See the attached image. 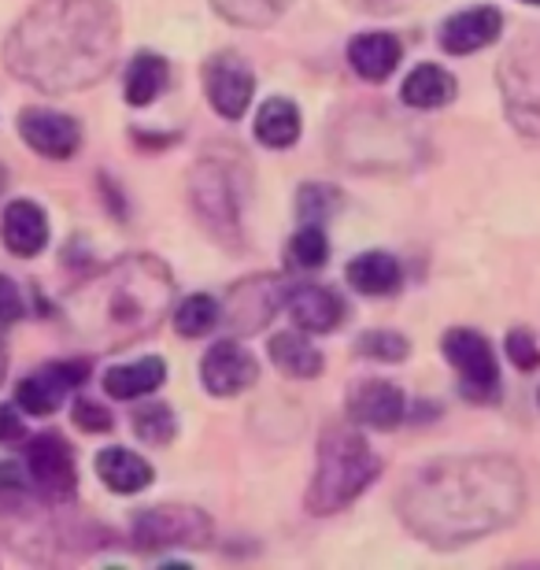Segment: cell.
Segmentation results:
<instances>
[{
  "mask_svg": "<svg viewBox=\"0 0 540 570\" xmlns=\"http://www.w3.org/2000/svg\"><path fill=\"white\" fill-rule=\"evenodd\" d=\"M377 471H382V463H377L360 426H330L318 438V460L312 489H307V508L315 515H333V511L348 508L374 482Z\"/></svg>",
  "mask_w": 540,
  "mask_h": 570,
  "instance_id": "cell-4",
  "label": "cell"
},
{
  "mask_svg": "<svg viewBox=\"0 0 540 570\" xmlns=\"http://www.w3.org/2000/svg\"><path fill=\"white\" fill-rule=\"evenodd\" d=\"M289 315L304 334H330L341 326L344 301L326 285H301L289 293Z\"/></svg>",
  "mask_w": 540,
  "mask_h": 570,
  "instance_id": "cell-15",
  "label": "cell"
},
{
  "mask_svg": "<svg viewBox=\"0 0 540 570\" xmlns=\"http://www.w3.org/2000/svg\"><path fill=\"white\" fill-rule=\"evenodd\" d=\"M134 433L145 444L159 449V444H167L178 433V419H175V412H170L164 401H148V404H141L134 412Z\"/></svg>",
  "mask_w": 540,
  "mask_h": 570,
  "instance_id": "cell-27",
  "label": "cell"
},
{
  "mask_svg": "<svg viewBox=\"0 0 540 570\" xmlns=\"http://www.w3.org/2000/svg\"><path fill=\"white\" fill-rule=\"evenodd\" d=\"M400 264L389 253H363L348 264V282L352 289H360L366 296H385L400 289Z\"/></svg>",
  "mask_w": 540,
  "mask_h": 570,
  "instance_id": "cell-23",
  "label": "cell"
},
{
  "mask_svg": "<svg viewBox=\"0 0 540 570\" xmlns=\"http://www.w3.org/2000/svg\"><path fill=\"white\" fill-rule=\"evenodd\" d=\"M27 474L30 489L45 504H67L78 489V471H75V452L60 433H38L27 444Z\"/></svg>",
  "mask_w": 540,
  "mask_h": 570,
  "instance_id": "cell-7",
  "label": "cell"
},
{
  "mask_svg": "<svg viewBox=\"0 0 540 570\" xmlns=\"http://www.w3.org/2000/svg\"><path fill=\"white\" fill-rule=\"evenodd\" d=\"M400 56H404V49H400L393 33H360L348 45V63L363 82H385L400 67Z\"/></svg>",
  "mask_w": 540,
  "mask_h": 570,
  "instance_id": "cell-16",
  "label": "cell"
},
{
  "mask_svg": "<svg viewBox=\"0 0 540 570\" xmlns=\"http://www.w3.org/2000/svg\"><path fill=\"white\" fill-rule=\"evenodd\" d=\"M204 89H208L212 108L223 119H240L252 105V89H256V78L245 67V60L234 52H218L204 67Z\"/></svg>",
  "mask_w": 540,
  "mask_h": 570,
  "instance_id": "cell-8",
  "label": "cell"
},
{
  "mask_svg": "<svg viewBox=\"0 0 540 570\" xmlns=\"http://www.w3.org/2000/svg\"><path fill=\"white\" fill-rule=\"evenodd\" d=\"M97 474L111 493H141V489L153 482V466H148L141 455L130 449H105L97 455Z\"/></svg>",
  "mask_w": 540,
  "mask_h": 570,
  "instance_id": "cell-17",
  "label": "cell"
},
{
  "mask_svg": "<svg viewBox=\"0 0 540 570\" xmlns=\"http://www.w3.org/2000/svg\"><path fill=\"white\" fill-rule=\"evenodd\" d=\"M170 82V67L164 56L156 52H137L130 67H126V100L134 108H145L164 94Z\"/></svg>",
  "mask_w": 540,
  "mask_h": 570,
  "instance_id": "cell-22",
  "label": "cell"
},
{
  "mask_svg": "<svg viewBox=\"0 0 540 570\" xmlns=\"http://www.w3.org/2000/svg\"><path fill=\"white\" fill-rule=\"evenodd\" d=\"M256 138L267 148H289L301 138V111H296L293 100L274 97L259 108L256 116Z\"/></svg>",
  "mask_w": 540,
  "mask_h": 570,
  "instance_id": "cell-24",
  "label": "cell"
},
{
  "mask_svg": "<svg viewBox=\"0 0 540 570\" xmlns=\"http://www.w3.org/2000/svg\"><path fill=\"white\" fill-rule=\"evenodd\" d=\"M30 497V474L19 463H0V508H19Z\"/></svg>",
  "mask_w": 540,
  "mask_h": 570,
  "instance_id": "cell-31",
  "label": "cell"
},
{
  "mask_svg": "<svg viewBox=\"0 0 540 570\" xmlns=\"http://www.w3.org/2000/svg\"><path fill=\"white\" fill-rule=\"evenodd\" d=\"M212 4L218 8V16L237 27H271L289 8V0H212Z\"/></svg>",
  "mask_w": 540,
  "mask_h": 570,
  "instance_id": "cell-25",
  "label": "cell"
},
{
  "mask_svg": "<svg viewBox=\"0 0 540 570\" xmlns=\"http://www.w3.org/2000/svg\"><path fill=\"white\" fill-rule=\"evenodd\" d=\"M271 363L278 367L282 374H289V379H315L318 371H323V352H318L307 334H274L271 337Z\"/></svg>",
  "mask_w": 540,
  "mask_h": 570,
  "instance_id": "cell-21",
  "label": "cell"
},
{
  "mask_svg": "<svg viewBox=\"0 0 540 570\" xmlns=\"http://www.w3.org/2000/svg\"><path fill=\"white\" fill-rule=\"evenodd\" d=\"M89 379V367L86 363H49L45 371L38 374H30V379H22L19 382V390H16V401L22 412H30V415H52L56 407H60L67 401V393L78 390Z\"/></svg>",
  "mask_w": 540,
  "mask_h": 570,
  "instance_id": "cell-9",
  "label": "cell"
},
{
  "mask_svg": "<svg viewBox=\"0 0 540 570\" xmlns=\"http://www.w3.org/2000/svg\"><path fill=\"white\" fill-rule=\"evenodd\" d=\"M360 352L382 363H400L408 356V341L400 334H385V330H371L366 337H360Z\"/></svg>",
  "mask_w": 540,
  "mask_h": 570,
  "instance_id": "cell-29",
  "label": "cell"
},
{
  "mask_svg": "<svg viewBox=\"0 0 540 570\" xmlns=\"http://www.w3.org/2000/svg\"><path fill=\"white\" fill-rule=\"evenodd\" d=\"M170 301V271L153 256H130L75 285L63 301V315L89 345L122 348L153 334L164 323Z\"/></svg>",
  "mask_w": 540,
  "mask_h": 570,
  "instance_id": "cell-3",
  "label": "cell"
},
{
  "mask_svg": "<svg viewBox=\"0 0 540 570\" xmlns=\"http://www.w3.org/2000/svg\"><path fill=\"white\" fill-rule=\"evenodd\" d=\"M4 186H8V170L0 167V193H4Z\"/></svg>",
  "mask_w": 540,
  "mask_h": 570,
  "instance_id": "cell-38",
  "label": "cell"
},
{
  "mask_svg": "<svg viewBox=\"0 0 540 570\" xmlns=\"http://www.w3.org/2000/svg\"><path fill=\"white\" fill-rule=\"evenodd\" d=\"M16 318H22V293L8 275H0V323L8 326Z\"/></svg>",
  "mask_w": 540,
  "mask_h": 570,
  "instance_id": "cell-34",
  "label": "cell"
},
{
  "mask_svg": "<svg viewBox=\"0 0 540 570\" xmlns=\"http://www.w3.org/2000/svg\"><path fill=\"white\" fill-rule=\"evenodd\" d=\"M218 323V301L208 293H193L175 307V330L181 337H204Z\"/></svg>",
  "mask_w": 540,
  "mask_h": 570,
  "instance_id": "cell-26",
  "label": "cell"
},
{
  "mask_svg": "<svg viewBox=\"0 0 540 570\" xmlns=\"http://www.w3.org/2000/svg\"><path fill=\"white\" fill-rule=\"evenodd\" d=\"M296 204H301V215L307 223H318V219H330L333 208L341 204V197L326 186H304L301 197H296Z\"/></svg>",
  "mask_w": 540,
  "mask_h": 570,
  "instance_id": "cell-30",
  "label": "cell"
},
{
  "mask_svg": "<svg viewBox=\"0 0 540 570\" xmlns=\"http://www.w3.org/2000/svg\"><path fill=\"white\" fill-rule=\"evenodd\" d=\"M348 419L360 430H393L404 419V393L393 382L366 379L360 385H352Z\"/></svg>",
  "mask_w": 540,
  "mask_h": 570,
  "instance_id": "cell-12",
  "label": "cell"
},
{
  "mask_svg": "<svg viewBox=\"0 0 540 570\" xmlns=\"http://www.w3.org/2000/svg\"><path fill=\"white\" fill-rule=\"evenodd\" d=\"M508 360L519 371H537L540 367V348L530 330H511L508 334Z\"/></svg>",
  "mask_w": 540,
  "mask_h": 570,
  "instance_id": "cell-32",
  "label": "cell"
},
{
  "mask_svg": "<svg viewBox=\"0 0 540 570\" xmlns=\"http://www.w3.org/2000/svg\"><path fill=\"white\" fill-rule=\"evenodd\" d=\"M19 138L27 141L33 153L49 159H71L82 145V130L71 116L52 108H27L19 116Z\"/></svg>",
  "mask_w": 540,
  "mask_h": 570,
  "instance_id": "cell-11",
  "label": "cell"
},
{
  "mask_svg": "<svg viewBox=\"0 0 540 570\" xmlns=\"http://www.w3.org/2000/svg\"><path fill=\"white\" fill-rule=\"evenodd\" d=\"M526 4H540V0H526Z\"/></svg>",
  "mask_w": 540,
  "mask_h": 570,
  "instance_id": "cell-39",
  "label": "cell"
},
{
  "mask_svg": "<svg viewBox=\"0 0 540 570\" xmlns=\"http://www.w3.org/2000/svg\"><path fill=\"white\" fill-rule=\"evenodd\" d=\"M441 352L448 363L455 367L459 382H463V396L467 401H481L492 404L500 396V371H497V356H492V345L478 330H448L441 337Z\"/></svg>",
  "mask_w": 540,
  "mask_h": 570,
  "instance_id": "cell-6",
  "label": "cell"
},
{
  "mask_svg": "<svg viewBox=\"0 0 540 570\" xmlns=\"http://www.w3.org/2000/svg\"><path fill=\"white\" fill-rule=\"evenodd\" d=\"M8 374V337H4V323H0V382Z\"/></svg>",
  "mask_w": 540,
  "mask_h": 570,
  "instance_id": "cell-37",
  "label": "cell"
},
{
  "mask_svg": "<svg viewBox=\"0 0 540 570\" xmlns=\"http://www.w3.org/2000/svg\"><path fill=\"white\" fill-rule=\"evenodd\" d=\"M522 497V474L514 463L497 455H463L411 474L400 493V519L422 541L455 549L508 527L519 515Z\"/></svg>",
  "mask_w": 540,
  "mask_h": 570,
  "instance_id": "cell-1",
  "label": "cell"
},
{
  "mask_svg": "<svg viewBox=\"0 0 540 570\" xmlns=\"http://www.w3.org/2000/svg\"><path fill=\"white\" fill-rule=\"evenodd\" d=\"M352 4H360L366 11H404L408 0H352Z\"/></svg>",
  "mask_w": 540,
  "mask_h": 570,
  "instance_id": "cell-36",
  "label": "cell"
},
{
  "mask_svg": "<svg viewBox=\"0 0 540 570\" xmlns=\"http://www.w3.org/2000/svg\"><path fill=\"white\" fill-rule=\"evenodd\" d=\"M75 423L78 430H86V433H108L115 426V419L105 404H97V401H78L75 404Z\"/></svg>",
  "mask_w": 540,
  "mask_h": 570,
  "instance_id": "cell-33",
  "label": "cell"
},
{
  "mask_svg": "<svg viewBox=\"0 0 540 570\" xmlns=\"http://www.w3.org/2000/svg\"><path fill=\"white\" fill-rule=\"evenodd\" d=\"M326 256H330V245H326V234H323V226H318V223H307L304 230L293 234L289 259H293L296 267L315 271V267L326 264Z\"/></svg>",
  "mask_w": 540,
  "mask_h": 570,
  "instance_id": "cell-28",
  "label": "cell"
},
{
  "mask_svg": "<svg viewBox=\"0 0 540 570\" xmlns=\"http://www.w3.org/2000/svg\"><path fill=\"white\" fill-rule=\"evenodd\" d=\"M193 200L204 219H215L218 223H234V189H229V178L223 175V167L215 164H200L193 170Z\"/></svg>",
  "mask_w": 540,
  "mask_h": 570,
  "instance_id": "cell-19",
  "label": "cell"
},
{
  "mask_svg": "<svg viewBox=\"0 0 540 570\" xmlns=\"http://www.w3.org/2000/svg\"><path fill=\"white\" fill-rule=\"evenodd\" d=\"M19 438H22V423L16 407H0V441H19Z\"/></svg>",
  "mask_w": 540,
  "mask_h": 570,
  "instance_id": "cell-35",
  "label": "cell"
},
{
  "mask_svg": "<svg viewBox=\"0 0 540 570\" xmlns=\"http://www.w3.org/2000/svg\"><path fill=\"white\" fill-rule=\"evenodd\" d=\"M212 541V519L186 504H159L137 511L134 519V544L141 552H167V549H204Z\"/></svg>",
  "mask_w": 540,
  "mask_h": 570,
  "instance_id": "cell-5",
  "label": "cell"
},
{
  "mask_svg": "<svg viewBox=\"0 0 540 570\" xmlns=\"http://www.w3.org/2000/svg\"><path fill=\"white\" fill-rule=\"evenodd\" d=\"M119 52V16L108 0H45L4 41L8 71L45 94L100 82Z\"/></svg>",
  "mask_w": 540,
  "mask_h": 570,
  "instance_id": "cell-2",
  "label": "cell"
},
{
  "mask_svg": "<svg viewBox=\"0 0 540 570\" xmlns=\"http://www.w3.org/2000/svg\"><path fill=\"white\" fill-rule=\"evenodd\" d=\"M404 105L419 108V111H433L444 108L448 100L455 97V78L436 63H419L415 71L404 78V89H400Z\"/></svg>",
  "mask_w": 540,
  "mask_h": 570,
  "instance_id": "cell-20",
  "label": "cell"
},
{
  "mask_svg": "<svg viewBox=\"0 0 540 570\" xmlns=\"http://www.w3.org/2000/svg\"><path fill=\"white\" fill-rule=\"evenodd\" d=\"M167 379V367L164 360L148 356V360H137V363H119L105 374V393L115 396V401H137L145 393H156L159 385Z\"/></svg>",
  "mask_w": 540,
  "mask_h": 570,
  "instance_id": "cell-18",
  "label": "cell"
},
{
  "mask_svg": "<svg viewBox=\"0 0 540 570\" xmlns=\"http://www.w3.org/2000/svg\"><path fill=\"white\" fill-rule=\"evenodd\" d=\"M500 30H503V16L497 8L481 4V8L459 11V16H452L441 27V49L452 56H470L497 41Z\"/></svg>",
  "mask_w": 540,
  "mask_h": 570,
  "instance_id": "cell-14",
  "label": "cell"
},
{
  "mask_svg": "<svg viewBox=\"0 0 540 570\" xmlns=\"http://www.w3.org/2000/svg\"><path fill=\"white\" fill-rule=\"evenodd\" d=\"M204 390L215 396H237L259 379V363L248 348H240L237 341H218L208 348V356L200 363Z\"/></svg>",
  "mask_w": 540,
  "mask_h": 570,
  "instance_id": "cell-10",
  "label": "cell"
},
{
  "mask_svg": "<svg viewBox=\"0 0 540 570\" xmlns=\"http://www.w3.org/2000/svg\"><path fill=\"white\" fill-rule=\"evenodd\" d=\"M0 242L11 256L33 259L49 245V219H45L41 204L33 200H11L0 215Z\"/></svg>",
  "mask_w": 540,
  "mask_h": 570,
  "instance_id": "cell-13",
  "label": "cell"
}]
</instances>
